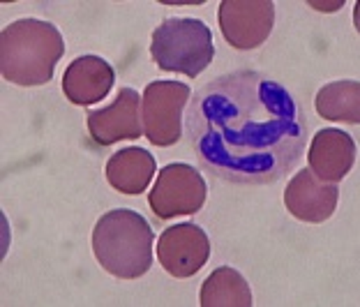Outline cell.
<instances>
[{"label":"cell","mask_w":360,"mask_h":307,"mask_svg":"<svg viewBox=\"0 0 360 307\" xmlns=\"http://www.w3.org/2000/svg\"><path fill=\"white\" fill-rule=\"evenodd\" d=\"M185 136L203 171L233 185H270L298 166L307 125L280 81L236 70L196 91L187 104Z\"/></svg>","instance_id":"obj_1"},{"label":"cell","mask_w":360,"mask_h":307,"mask_svg":"<svg viewBox=\"0 0 360 307\" xmlns=\"http://www.w3.org/2000/svg\"><path fill=\"white\" fill-rule=\"evenodd\" d=\"M65 53L60 30L49 21L19 19L0 35V70L16 86H44Z\"/></svg>","instance_id":"obj_2"},{"label":"cell","mask_w":360,"mask_h":307,"mask_svg":"<svg viewBox=\"0 0 360 307\" xmlns=\"http://www.w3.org/2000/svg\"><path fill=\"white\" fill-rule=\"evenodd\" d=\"M153 229L129 208L104 213L93 229V252L102 268L118 280H139L153 263Z\"/></svg>","instance_id":"obj_3"},{"label":"cell","mask_w":360,"mask_h":307,"mask_svg":"<svg viewBox=\"0 0 360 307\" xmlns=\"http://www.w3.org/2000/svg\"><path fill=\"white\" fill-rule=\"evenodd\" d=\"M150 55L160 70L196 79L215 58L212 32L201 19H165L153 32Z\"/></svg>","instance_id":"obj_4"},{"label":"cell","mask_w":360,"mask_h":307,"mask_svg":"<svg viewBox=\"0 0 360 307\" xmlns=\"http://www.w3.org/2000/svg\"><path fill=\"white\" fill-rule=\"evenodd\" d=\"M192 91L183 81H150L141 95V125L153 145H174L183 136V111Z\"/></svg>","instance_id":"obj_5"},{"label":"cell","mask_w":360,"mask_h":307,"mask_svg":"<svg viewBox=\"0 0 360 307\" xmlns=\"http://www.w3.org/2000/svg\"><path fill=\"white\" fill-rule=\"evenodd\" d=\"M206 181L194 166L174 162L160 171L155 188L148 194V204L160 220L178 215H192L206 204Z\"/></svg>","instance_id":"obj_6"},{"label":"cell","mask_w":360,"mask_h":307,"mask_svg":"<svg viewBox=\"0 0 360 307\" xmlns=\"http://www.w3.org/2000/svg\"><path fill=\"white\" fill-rule=\"evenodd\" d=\"M275 5L270 0H224L219 3V30L238 51H252L273 32Z\"/></svg>","instance_id":"obj_7"},{"label":"cell","mask_w":360,"mask_h":307,"mask_svg":"<svg viewBox=\"0 0 360 307\" xmlns=\"http://www.w3.org/2000/svg\"><path fill=\"white\" fill-rule=\"evenodd\" d=\"M160 263L178 280L192 277L206 266L210 256V240L206 231L194 222L174 224L162 231L158 242Z\"/></svg>","instance_id":"obj_8"},{"label":"cell","mask_w":360,"mask_h":307,"mask_svg":"<svg viewBox=\"0 0 360 307\" xmlns=\"http://www.w3.org/2000/svg\"><path fill=\"white\" fill-rule=\"evenodd\" d=\"M88 132L97 145H111L122 139H139L141 125V95L134 88H120L113 104L88 113Z\"/></svg>","instance_id":"obj_9"},{"label":"cell","mask_w":360,"mask_h":307,"mask_svg":"<svg viewBox=\"0 0 360 307\" xmlns=\"http://www.w3.org/2000/svg\"><path fill=\"white\" fill-rule=\"evenodd\" d=\"M338 183L321 181L312 169H302L291 178L284 190L286 210L300 222L321 224L330 220L338 208Z\"/></svg>","instance_id":"obj_10"},{"label":"cell","mask_w":360,"mask_h":307,"mask_svg":"<svg viewBox=\"0 0 360 307\" xmlns=\"http://www.w3.org/2000/svg\"><path fill=\"white\" fill-rule=\"evenodd\" d=\"M358 155L356 141L351 139V134H347L345 129L338 127H326L319 129L312 139L307 152L309 169L328 183H340L345 178L351 166H354Z\"/></svg>","instance_id":"obj_11"},{"label":"cell","mask_w":360,"mask_h":307,"mask_svg":"<svg viewBox=\"0 0 360 307\" xmlns=\"http://www.w3.org/2000/svg\"><path fill=\"white\" fill-rule=\"evenodd\" d=\"M113 81V67L100 55H79L75 58L63 74V93L72 104L86 107L104 100L111 93Z\"/></svg>","instance_id":"obj_12"},{"label":"cell","mask_w":360,"mask_h":307,"mask_svg":"<svg viewBox=\"0 0 360 307\" xmlns=\"http://www.w3.org/2000/svg\"><path fill=\"white\" fill-rule=\"evenodd\" d=\"M155 157L143 148H122L113 152L106 162V181L120 194H141L148 190V185L155 176Z\"/></svg>","instance_id":"obj_13"},{"label":"cell","mask_w":360,"mask_h":307,"mask_svg":"<svg viewBox=\"0 0 360 307\" xmlns=\"http://www.w3.org/2000/svg\"><path fill=\"white\" fill-rule=\"evenodd\" d=\"M201 305L203 307H252L255 296H252L250 285L245 277L233 270L231 266H219L212 270L201 287Z\"/></svg>","instance_id":"obj_14"},{"label":"cell","mask_w":360,"mask_h":307,"mask_svg":"<svg viewBox=\"0 0 360 307\" xmlns=\"http://www.w3.org/2000/svg\"><path fill=\"white\" fill-rule=\"evenodd\" d=\"M314 109L326 120L360 125V81L342 79L326 84L316 93Z\"/></svg>","instance_id":"obj_15"},{"label":"cell","mask_w":360,"mask_h":307,"mask_svg":"<svg viewBox=\"0 0 360 307\" xmlns=\"http://www.w3.org/2000/svg\"><path fill=\"white\" fill-rule=\"evenodd\" d=\"M312 7H316V10H328V12H333V10H338V7H342V3H333V5H323V3H312Z\"/></svg>","instance_id":"obj_16"},{"label":"cell","mask_w":360,"mask_h":307,"mask_svg":"<svg viewBox=\"0 0 360 307\" xmlns=\"http://www.w3.org/2000/svg\"><path fill=\"white\" fill-rule=\"evenodd\" d=\"M354 26H356V30L360 32V0H358L356 7H354Z\"/></svg>","instance_id":"obj_17"}]
</instances>
